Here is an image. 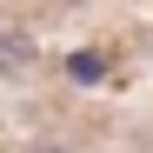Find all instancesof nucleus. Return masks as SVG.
<instances>
[{
    "label": "nucleus",
    "mask_w": 153,
    "mask_h": 153,
    "mask_svg": "<svg viewBox=\"0 0 153 153\" xmlns=\"http://www.w3.org/2000/svg\"><path fill=\"white\" fill-rule=\"evenodd\" d=\"M33 153H60V146H33Z\"/></svg>",
    "instance_id": "obj_1"
}]
</instances>
